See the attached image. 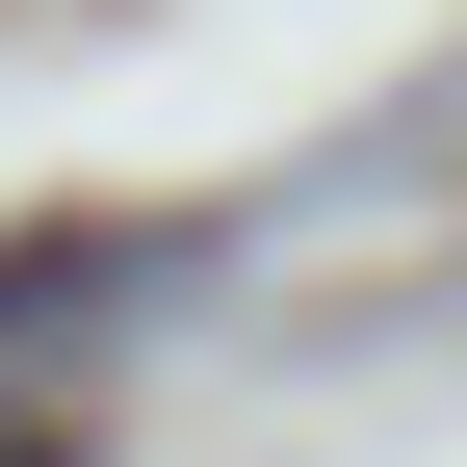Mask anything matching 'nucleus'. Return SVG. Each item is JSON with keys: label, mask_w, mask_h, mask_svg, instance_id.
<instances>
[{"label": "nucleus", "mask_w": 467, "mask_h": 467, "mask_svg": "<svg viewBox=\"0 0 467 467\" xmlns=\"http://www.w3.org/2000/svg\"><path fill=\"white\" fill-rule=\"evenodd\" d=\"M156 285V234H26V260H0V337H78V312H130Z\"/></svg>", "instance_id": "f257e3e1"}, {"label": "nucleus", "mask_w": 467, "mask_h": 467, "mask_svg": "<svg viewBox=\"0 0 467 467\" xmlns=\"http://www.w3.org/2000/svg\"><path fill=\"white\" fill-rule=\"evenodd\" d=\"M0 467H52V416H0Z\"/></svg>", "instance_id": "f03ea898"}]
</instances>
